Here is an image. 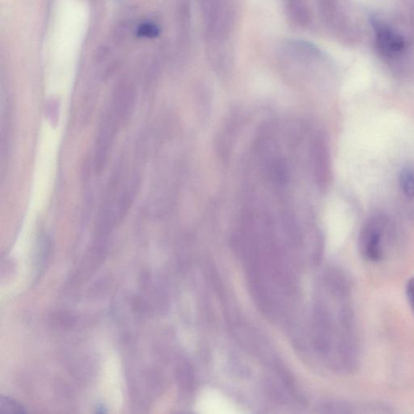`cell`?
<instances>
[{
	"label": "cell",
	"instance_id": "1",
	"mask_svg": "<svg viewBox=\"0 0 414 414\" xmlns=\"http://www.w3.org/2000/svg\"><path fill=\"white\" fill-rule=\"evenodd\" d=\"M384 217L371 218L362 227L358 238V251L364 260L379 262L388 257L391 235Z\"/></svg>",
	"mask_w": 414,
	"mask_h": 414
},
{
	"label": "cell",
	"instance_id": "2",
	"mask_svg": "<svg viewBox=\"0 0 414 414\" xmlns=\"http://www.w3.org/2000/svg\"><path fill=\"white\" fill-rule=\"evenodd\" d=\"M104 113L106 115H104L102 121L97 143H95L94 166L95 171L97 172H101L106 165L109 149H111L113 139H115L117 126L120 124L119 121L113 115L111 108H108Z\"/></svg>",
	"mask_w": 414,
	"mask_h": 414
},
{
	"label": "cell",
	"instance_id": "3",
	"mask_svg": "<svg viewBox=\"0 0 414 414\" xmlns=\"http://www.w3.org/2000/svg\"><path fill=\"white\" fill-rule=\"evenodd\" d=\"M198 408L201 413L234 414L240 413L238 407L225 395L216 390L203 391L200 397Z\"/></svg>",
	"mask_w": 414,
	"mask_h": 414
},
{
	"label": "cell",
	"instance_id": "4",
	"mask_svg": "<svg viewBox=\"0 0 414 414\" xmlns=\"http://www.w3.org/2000/svg\"><path fill=\"white\" fill-rule=\"evenodd\" d=\"M312 160L314 171L318 185L325 186L329 179V163L325 144L322 140L318 139L313 145Z\"/></svg>",
	"mask_w": 414,
	"mask_h": 414
},
{
	"label": "cell",
	"instance_id": "5",
	"mask_svg": "<svg viewBox=\"0 0 414 414\" xmlns=\"http://www.w3.org/2000/svg\"><path fill=\"white\" fill-rule=\"evenodd\" d=\"M375 27L377 41H378L381 49L386 53H395L402 51L404 42L399 36L378 23H376Z\"/></svg>",
	"mask_w": 414,
	"mask_h": 414
},
{
	"label": "cell",
	"instance_id": "6",
	"mask_svg": "<svg viewBox=\"0 0 414 414\" xmlns=\"http://www.w3.org/2000/svg\"><path fill=\"white\" fill-rule=\"evenodd\" d=\"M399 181L400 188L407 197H414V172L409 168H404L400 172Z\"/></svg>",
	"mask_w": 414,
	"mask_h": 414
},
{
	"label": "cell",
	"instance_id": "7",
	"mask_svg": "<svg viewBox=\"0 0 414 414\" xmlns=\"http://www.w3.org/2000/svg\"><path fill=\"white\" fill-rule=\"evenodd\" d=\"M25 413L24 407L15 400L8 398H0V414H15Z\"/></svg>",
	"mask_w": 414,
	"mask_h": 414
},
{
	"label": "cell",
	"instance_id": "8",
	"mask_svg": "<svg viewBox=\"0 0 414 414\" xmlns=\"http://www.w3.org/2000/svg\"><path fill=\"white\" fill-rule=\"evenodd\" d=\"M137 34L141 38H154L160 34V29L152 23H143L139 25Z\"/></svg>",
	"mask_w": 414,
	"mask_h": 414
},
{
	"label": "cell",
	"instance_id": "9",
	"mask_svg": "<svg viewBox=\"0 0 414 414\" xmlns=\"http://www.w3.org/2000/svg\"><path fill=\"white\" fill-rule=\"evenodd\" d=\"M58 104H48L47 106V115L51 125H56L58 122Z\"/></svg>",
	"mask_w": 414,
	"mask_h": 414
},
{
	"label": "cell",
	"instance_id": "10",
	"mask_svg": "<svg viewBox=\"0 0 414 414\" xmlns=\"http://www.w3.org/2000/svg\"><path fill=\"white\" fill-rule=\"evenodd\" d=\"M406 292L409 306L414 313V277L408 281Z\"/></svg>",
	"mask_w": 414,
	"mask_h": 414
}]
</instances>
